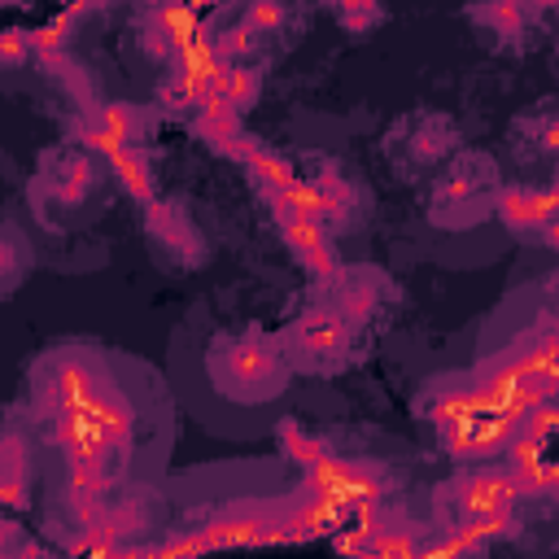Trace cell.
<instances>
[{
	"label": "cell",
	"mask_w": 559,
	"mask_h": 559,
	"mask_svg": "<svg viewBox=\"0 0 559 559\" xmlns=\"http://www.w3.org/2000/svg\"><path fill=\"white\" fill-rule=\"evenodd\" d=\"M284 450L306 467L310 493L336 502L341 511L384 502V493H389V476H384L380 467H367V463H358V459L332 454L323 441H314V437L301 432L297 424H284Z\"/></svg>",
	"instance_id": "cell-1"
},
{
	"label": "cell",
	"mask_w": 559,
	"mask_h": 559,
	"mask_svg": "<svg viewBox=\"0 0 559 559\" xmlns=\"http://www.w3.org/2000/svg\"><path fill=\"white\" fill-rule=\"evenodd\" d=\"M349 345H354V323L345 314H336L332 306H314L288 328L284 358L314 371V367H336L349 354Z\"/></svg>",
	"instance_id": "cell-2"
},
{
	"label": "cell",
	"mask_w": 559,
	"mask_h": 559,
	"mask_svg": "<svg viewBox=\"0 0 559 559\" xmlns=\"http://www.w3.org/2000/svg\"><path fill=\"white\" fill-rule=\"evenodd\" d=\"M218 380L227 389H236L240 397H266V393L284 389L288 358H284V349H275L266 341H231L218 349Z\"/></svg>",
	"instance_id": "cell-3"
},
{
	"label": "cell",
	"mask_w": 559,
	"mask_h": 559,
	"mask_svg": "<svg viewBox=\"0 0 559 559\" xmlns=\"http://www.w3.org/2000/svg\"><path fill=\"white\" fill-rule=\"evenodd\" d=\"M520 502V485L507 467H480L467 472L450 485H441L437 507L454 520H472V515H498V511H515Z\"/></svg>",
	"instance_id": "cell-4"
},
{
	"label": "cell",
	"mask_w": 559,
	"mask_h": 559,
	"mask_svg": "<svg viewBox=\"0 0 559 559\" xmlns=\"http://www.w3.org/2000/svg\"><path fill=\"white\" fill-rule=\"evenodd\" d=\"M520 415H502V411H476L459 424L437 428V441L450 459H493L507 450V441L515 437Z\"/></svg>",
	"instance_id": "cell-5"
},
{
	"label": "cell",
	"mask_w": 559,
	"mask_h": 559,
	"mask_svg": "<svg viewBox=\"0 0 559 559\" xmlns=\"http://www.w3.org/2000/svg\"><path fill=\"white\" fill-rule=\"evenodd\" d=\"M280 231H284V245L293 249V258L314 275V280H332L341 271V258H336V245L328 236L323 223H310V218H293V214H275Z\"/></svg>",
	"instance_id": "cell-6"
},
{
	"label": "cell",
	"mask_w": 559,
	"mask_h": 559,
	"mask_svg": "<svg viewBox=\"0 0 559 559\" xmlns=\"http://www.w3.org/2000/svg\"><path fill=\"white\" fill-rule=\"evenodd\" d=\"M105 393V380L83 358H61L48 376V415H79Z\"/></svg>",
	"instance_id": "cell-7"
},
{
	"label": "cell",
	"mask_w": 559,
	"mask_h": 559,
	"mask_svg": "<svg viewBox=\"0 0 559 559\" xmlns=\"http://www.w3.org/2000/svg\"><path fill=\"white\" fill-rule=\"evenodd\" d=\"M493 210L515 236L542 231L546 240H555V192L550 188H502Z\"/></svg>",
	"instance_id": "cell-8"
},
{
	"label": "cell",
	"mask_w": 559,
	"mask_h": 559,
	"mask_svg": "<svg viewBox=\"0 0 559 559\" xmlns=\"http://www.w3.org/2000/svg\"><path fill=\"white\" fill-rule=\"evenodd\" d=\"M275 524H280L275 511L236 507V511H223V515H214L210 524H197V528H201L205 550H210V546H262V542H275Z\"/></svg>",
	"instance_id": "cell-9"
},
{
	"label": "cell",
	"mask_w": 559,
	"mask_h": 559,
	"mask_svg": "<svg viewBox=\"0 0 559 559\" xmlns=\"http://www.w3.org/2000/svg\"><path fill=\"white\" fill-rule=\"evenodd\" d=\"M205 26H201V13L188 4V0H157L153 13H148V48L153 52H166V57H179L192 39H201Z\"/></svg>",
	"instance_id": "cell-10"
},
{
	"label": "cell",
	"mask_w": 559,
	"mask_h": 559,
	"mask_svg": "<svg viewBox=\"0 0 559 559\" xmlns=\"http://www.w3.org/2000/svg\"><path fill=\"white\" fill-rule=\"evenodd\" d=\"M140 131H144V114H140L135 105H127V100L100 105V109H92L87 122H83V140H87V148H96V153H109V148H118V144H140Z\"/></svg>",
	"instance_id": "cell-11"
},
{
	"label": "cell",
	"mask_w": 559,
	"mask_h": 559,
	"mask_svg": "<svg viewBox=\"0 0 559 559\" xmlns=\"http://www.w3.org/2000/svg\"><path fill=\"white\" fill-rule=\"evenodd\" d=\"M192 131H197L210 148H218V153H227V157H236V162H240V153H245V144H249V135L240 131V114H236L218 92H210V96L197 105Z\"/></svg>",
	"instance_id": "cell-12"
},
{
	"label": "cell",
	"mask_w": 559,
	"mask_h": 559,
	"mask_svg": "<svg viewBox=\"0 0 559 559\" xmlns=\"http://www.w3.org/2000/svg\"><path fill=\"white\" fill-rule=\"evenodd\" d=\"M79 415H87L100 432H105V441H109V450L114 454H127L131 450V437H135V415H131V406L118 397V393H100L87 411H79Z\"/></svg>",
	"instance_id": "cell-13"
},
{
	"label": "cell",
	"mask_w": 559,
	"mask_h": 559,
	"mask_svg": "<svg viewBox=\"0 0 559 559\" xmlns=\"http://www.w3.org/2000/svg\"><path fill=\"white\" fill-rule=\"evenodd\" d=\"M100 157L109 162V170L118 175V183L131 192V201H140V210H148V205L157 201L153 175H148V162H144L140 144H118V148H109V153H100Z\"/></svg>",
	"instance_id": "cell-14"
},
{
	"label": "cell",
	"mask_w": 559,
	"mask_h": 559,
	"mask_svg": "<svg viewBox=\"0 0 559 559\" xmlns=\"http://www.w3.org/2000/svg\"><path fill=\"white\" fill-rule=\"evenodd\" d=\"M240 162H245V170L253 175V183L262 188V197H271V192H280V188H288L293 179H297V166L288 162V157H280V153H271V148H262V144H245V153H240Z\"/></svg>",
	"instance_id": "cell-15"
},
{
	"label": "cell",
	"mask_w": 559,
	"mask_h": 559,
	"mask_svg": "<svg viewBox=\"0 0 559 559\" xmlns=\"http://www.w3.org/2000/svg\"><path fill=\"white\" fill-rule=\"evenodd\" d=\"M258 92H262V74H258L253 66H245V61H231V66L223 70V79H218V96H223L236 114H245V109L258 100Z\"/></svg>",
	"instance_id": "cell-16"
},
{
	"label": "cell",
	"mask_w": 559,
	"mask_h": 559,
	"mask_svg": "<svg viewBox=\"0 0 559 559\" xmlns=\"http://www.w3.org/2000/svg\"><path fill=\"white\" fill-rule=\"evenodd\" d=\"M349 280V275H345ZM376 297H380V288L371 284V280H349V284H341V297H336V314H345L349 323H362L371 310H376Z\"/></svg>",
	"instance_id": "cell-17"
},
{
	"label": "cell",
	"mask_w": 559,
	"mask_h": 559,
	"mask_svg": "<svg viewBox=\"0 0 559 559\" xmlns=\"http://www.w3.org/2000/svg\"><path fill=\"white\" fill-rule=\"evenodd\" d=\"M419 550V537L406 528V524H380L376 533H371V542H367V550L362 555H384V559H411Z\"/></svg>",
	"instance_id": "cell-18"
},
{
	"label": "cell",
	"mask_w": 559,
	"mask_h": 559,
	"mask_svg": "<svg viewBox=\"0 0 559 559\" xmlns=\"http://www.w3.org/2000/svg\"><path fill=\"white\" fill-rule=\"evenodd\" d=\"M284 26V0H249L245 4V17H240V31H249L253 39H266Z\"/></svg>",
	"instance_id": "cell-19"
},
{
	"label": "cell",
	"mask_w": 559,
	"mask_h": 559,
	"mask_svg": "<svg viewBox=\"0 0 559 559\" xmlns=\"http://www.w3.org/2000/svg\"><path fill=\"white\" fill-rule=\"evenodd\" d=\"M118 533H122V524H118L114 515H96V511H92V524H87V533L74 542V550H105V555H114V550H122Z\"/></svg>",
	"instance_id": "cell-20"
},
{
	"label": "cell",
	"mask_w": 559,
	"mask_h": 559,
	"mask_svg": "<svg viewBox=\"0 0 559 559\" xmlns=\"http://www.w3.org/2000/svg\"><path fill=\"white\" fill-rule=\"evenodd\" d=\"M480 22H489L498 35H515L524 26V4L520 0H489L485 9H476Z\"/></svg>",
	"instance_id": "cell-21"
},
{
	"label": "cell",
	"mask_w": 559,
	"mask_h": 559,
	"mask_svg": "<svg viewBox=\"0 0 559 559\" xmlns=\"http://www.w3.org/2000/svg\"><path fill=\"white\" fill-rule=\"evenodd\" d=\"M0 502L4 507L26 502V467L22 463H0Z\"/></svg>",
	"instance_id": "cell-22"
},
{
	"label": "cell",
	"mask_w": 559,
	"mask_h": 559,
	"mask_svg": "<svg viewBox=\"0 0 559 559\" xmlns=\"http://www.w3.org/2000/svg\"><path fill=\"white\" fill-rule=\"evenodd\" d=\"M332 4H336L341 22H345L349 31H362V26H371V22L380 17V0H332Z\"/></svg>",
	"instance_id": "cell-23"
},
{
	"label": "cell",
	"mask_w": 559,
	"mask_h": 559,
	"mask_svg": "<svg viewBox=\"0 0 559 559\" xmlns=\"http://www.w3.org/2000/svg\"><path fill=\"white\" fill-rule=\"evenodd\" d=\"M66 26H70V13H61L57 22H48V26H39L35 35H31V48L35 52H44V57H57L61 52V44H66Z\"/></svg>",
	"instance_id": "cell-24"
},
{
	"label": "cell",
	"mask_w": 559,
	"mask_h": 559,
	"mask_svg": "<svg viewBox=\"0 0 559 559\" xmlns=\"http://www.w3.org/2000/svg\"><path fill=\"white\" fill-rule=\"evenodd\" d=\"M31 52V35L26 31H0V61L4 66H22Z\"/></svg>",
	"instance_id": "cell-25"
},
{
	"label": "cell",
	"mask_w": 559,
	"mask_h": 559,
	"mask_svg": "<svg viewBox=\"0 0 559 559\" xmlns=\"http://www.w3.org/2000/svg\"><path fill=\"white\" fill-rule=\"evenodd\" d=\"M17 266H22L17 245H13L9 236H0V280H13V275H17Z\"/></svg>",
	"instance_id": "cell-26"
},
{
	"label": "cell",
	"mask_w": 559,
	"mask_h": 559,
	"mask_svg": "<svg viewBox=\"0 0 559 559\" xmlns=\"http://www.w3.org/2000/svg\"><path fill=\"white\" fill-rule=\"evenodd\" d=\"M533 4H542V9H550V4H555V0H533Z\"/></svg>",
	"instance_id": "cell-27"
},
{
	"label": "cell",
	"mask_w": 559,
	"mask_h": 559,
	"mask_svg": "<svg viewBox=\"0 0 559 559\" xmlns=\"http://www.w3.org/2000/svg\"><path fill=\"white\" fill-rule=\"evenodd\" d=\"M79 4H87V0H79Z\"/></svg>",
	"instance_id": "cell-28"
}]
</instances>
